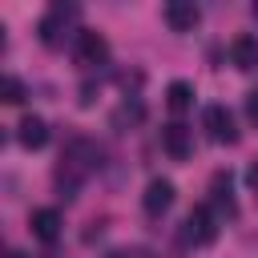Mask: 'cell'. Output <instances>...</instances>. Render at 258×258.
<instances>
[{"instance_id": "1", "label": "cell", "mask_w": 258, "mask_h": 258, "mask_svg": "<svg viewBox=\"0 0 258 258\" xmlns=\"http://www.w3.org/2000/svg\"><path fill=\"white\" fill-rule=\"evenodd\" d=\"M101 165V149L89 141V137H73L69 145H64V153H60V165H56V189H60V198H77V189H81V181L93 173Z\"/></svg>"}, {"instance_id": "2", "label": "cell", "mask_w": 258, "mask_h": 258, "mask_svg": "<svg viewBox=\"0 0 258 258\" xmlns=\"http://www.w3.org/2000/svg\"><path fill=\"white\" fill-rule=\"evenodd\" d=\"M218 238V218H214V210L210 206H194L189 214H185V222H181V242L185 246H210Z\"/></svg>"}, {"instance_id": "3", "label": "cell", "mask_w": 258, "mask_h": 258, "mask_svg": "<svg viewBox=\"0 0 258 258\" xmlns=\"http://www.w3.org/2000/svg\"><path fill=\"white\" fill-rule=\"evenodd\" d=\"M77 16V8L73 4H52L44 16H40V24H36V36H40V44H48V48H60L64 44V32H69V20Z\"/></svg>"}, {"instance_id": "4", "label": "cell", "mask_w": 258, "mask_h": 258, "mask_svg": "<svg viewBox=\"0 0 258 258\" xmlns=\"http://www.w3.org/2000/svg\"><path fill=\"white\" fill-rule=\"evenodd\" d=\"M105 60H109V40H105L101 32H93V28L77 32V64L97 69V64H105Z\"/></svg>"}, {"instance_id": "5", "label": "cell", "mask_w": 258, "mask_h": 258, "mask_svg": "<svg viewBox=\"0 0 258 258\" xmlns=\"http://www.w3.org/2000/svg\"><path fill=\"white\" fill-rule=\"evenodd\" d=\"M202 125H206V133H210L218 145H234V141H238L234 117H230V109H226V105H210V109L202 113Z\"/></svg>"}, {"instance_id": "6", "label": "cell", "mask_w": 258, "mask_h": 258, "mask_svg": "<svg viewBox=\"0 0 258 258\" xmlns=\"http://www.w3.org/2000/svg\"><path fill=\"white\" fill-rule=\"evenodd\" d=\"M161 145H165V153H169L173 161H185V157L194 153V129L181 125V121H169V125L161 129Z\"/></svg>"}, {"instance_id": "7", "label": "cell", "mask_w": 258, "mask_h": 258, "mask_svg": "<svg viewBox=\"0 0 258 258\" xmlns=\"http://www.w3.org/2000/svg\"><path fill=\"white\" fill-rule=\"evenodd\" d=\"M141 206H145L149 218H161V214L173 206V181H169V177H153V181L145 185V194H141Z\"/></svg>"}, {"instance_id": "8", "label": "cell", "mask_w": 258, "mask_h": 258, "mask_svg": "<svg viewBox=\"0 0 258 258\" xmlns=\"http://www.w3.org/2000/svg\"><path fill=\"white\" fill-rule=\"evenodd\" d=\"M28 226H32V234H36L44 246H52V242L60 238V226H64V222H60V214H56L52 206H40V210L28 214Z\"/></svg>"}, {"instance_id": "9", "label": "cell", "mask_w": 258, "mask_h": 258, "mask_svg": "<svg viewBox=\"0 0 258 258\" xmlns=\"http://www.w3.org/2000/svg\"><path fill=\"white\" fill-rule=\"evenodd\" d=\"M198 20H202V12H198L194 0H169V4H165V24H169L173 32H194Z\"/></svg>"}, {"instance_id": "10", "label": "cell", "mask_w": 258, "mask_h": 258, "mask_svg": "<svg viewBox=\"0 0 258 258\" xmlns=\"http://www.w3.org/2000/svg\"><path fill=\"white\" fill-rule=\"evenodd\" d=\"M210 202L222 218H234L238 214V202H234V189H230V173H214L210 181Z\"/></svg>"}, {"instance_id": "11", "label": "cell", "mask_w": 258, "mask_h": 258, "mask_svg": "<svg viewBox=\"0 0 258 258\" xmlns=\"http://www.w3.org/2000/svg\"><path fill=\"white\" fill-rule=\"evenodd\" d=\"M16 141H20L24 149H44V145H48V125H44V117H24V121L16 125Z\"/></svg>"}, {"instance_id": "12", "label": "cell", "mask_w": 258, "mask_h": 258, "mask_svg": "<svg viewBox=\"0 0 258 258\" xmlns=\"http://www.w3.org/2000/svg\"><path fill=\"white\" fill-rule=\"evenodd\" d=\"M230 56H234V64L238 69H258V40L254 36H238L234 44H230Z\"/></svg>"}, {"instance_id": "13", "label": "cell", "mask_w": 258, "mask_h": 258, "mask_svg": "<svg viewBox=\"0 0 258 258\" xmlns=\"http://www.w3.org/2000/svg\"><path fill=\"white\" fill-rule=\"evenodd\" d=\"M165 105H169L173 113H185V109L194 105V85H185V81H173V85L165 89Z\"/></svg>"}, {"instance_id": "14", "label": "cell", "mask_w": 258, "mask_h": 258, "mask_svg": "<svg viewBox=\"0 0 258 258\" xmlns=\"http://www.w3.org/2000/svg\"><path fill=\"white\" fill-rule=\"evenodd\" d=\"M0 97H4L8 105H20V101H24V85H20L16 77H4V81H0Z\"/></svg>"}, {"instance_id": "15", "label": "cell", "mask_w": 258, "mask_h": 258, "mask_svg": "<svg viewBox=\"0 0 258 258\" xmlns=\"http://www.w3.org/2000/svg\"><path fill=\"white\" fill-rule=\"evenodd\" d=\"M113 121H117V125H125V121H141V105H137V101H133V105L125 101V105L117 109V117H113Z\"/></svg>"}, {"instance_id": "16", "label": "cell", "mask_w": 258, "mask_h": 258, "mask_svg": "<svg viewBox=\"0 0 258 258\" xmlns=\"http://www.w3.org/2000/svg\"><path fill=\"white\" fill-rule=\"evenodd\" d=\"M105 258H149V250H141V246H121V250H109Z\"/></svg>"}, {"instance_id": "17", "label": "cell", "mask_w": 258, "mask_h": 258, "mask_svg": "<svg viewBox=\"0 0 258 258\" xmlns=\"http://www.w3.org/2000/svg\"><path fill=\"white\" fill-rule=\"evenodd\" d=\"M246 117H250V125H258V89L246 93Z\"/></svg>"}, {"instance_id": "18", "label": "cell", "mask_w": 258, "mask_h": 258, "mask_svg": "<svg viewBox=\"0 0 258 258\" xmlns=\"http://www.w3.org/2000/svg\"><path fill=\"white\" fill-rule=\"evenodd\" d=\"M246 177H250V185H254V189H258V161H254V165H250V173H246Z\"/></svg>"}, {"instance_id": "19", "label": "cell", "mask_w": 258, "mask_h": 258, "mask_svg": "<svg viewBox=\"0 0 258 258\" xmlns=\"http://www.w3.org/2000/svg\"><path fill=\"white\" fill-rule=\"evenodd\" d=\"M4 258H28V254H24V250H16V246H12V250H8V254H4Z\"/></svg>"}, {"instance_id": "20", "label": "cell", "mask_w": 258, "mask_h": 258, "mask_svg": "<svg viewBox=\"0 0 258 258\" xmlns=\"http://www.w3.org/2000/svg\"><path fill=\"white\" fill-rule=\"evenodd\" d=\"M254 16H258V4H254Z\"/></svg>"}]
</instances>
